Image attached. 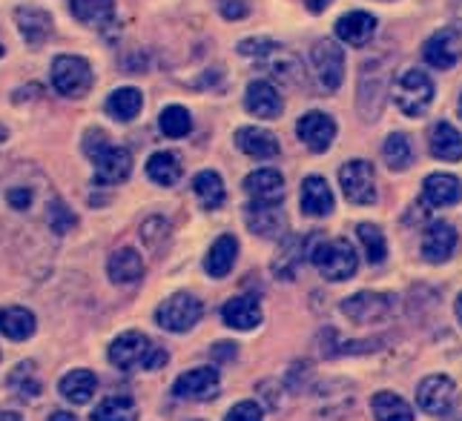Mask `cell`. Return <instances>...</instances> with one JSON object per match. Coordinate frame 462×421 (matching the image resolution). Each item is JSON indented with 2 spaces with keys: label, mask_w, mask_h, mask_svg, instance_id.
I'll return each mask as SVG.
<instances>
[{
  "label": "cell",
  "mask_w": 462,
  "mask_h": 421,
  "mask_svg": "<svg viewBox=\"0 0 462 421\" xmlns=\"http://www.w3.org/2000/svg\"><path fill=\"white\" fill-rule=\"evenodd\" d=\"M322 233H313V241H308V258L313 267L325 275L328 281H347L356 275L359 258L347 238H319Z\"/></svg>",
  "instance_id": "6da1fadb"
},
{
  "label": "cell",
  "mask_w": 462,
  "mask_h": 421,
  "mask_svg": "<svg viewBox=\"0 0 462 421\" xmlns=\"http://www.w3.org/2000/svg\"><path fill=\"white\" fill-rule=\"evenodd\" d=\"M109 364L130 372V370H162L167 364V350L152 344L144 333L130 330L121 333L113 344H109Z\"/></svg>",
  "instance_id": "7a4b0ae2"
},
{
  "label": "cell",
  "mask_w": 462,
  "mask_h": 421,
  "mask_svg": "<svg viewBox=\"0 0 462 421\" xmlns=\"http://www.w3.org/2000/svg\"><path fill=\"white\" fill-rule=\"evenodd\" d=\"M391 95H393V104L400 106L402 115L420 118L428 112V106L434 104L437 87L422 69H405V72H400L393 78Z\"/></svg>",
  "instance_id": "3957f363"
},
{
  "label": "cell",
  "mask_w": 462,
  "mask_h": 421,
  "mask_svg": "<svg viewBox=\"0 0 462 421\" xmlns=\"http://www.w3.org/2000/svg\"><path fill=\"white\" fill-rule=\"evenodd\" d=\"M52 87L63 98H84L92 89L89 60L78 55H58L52 60Z\"/></svg>",
  "instance_id": "277c9868"
},
{
  "label": "cell",
  "mask_w": 462,
  "mask_h": 421,
  "mask_svg": "<svg viewBox=\"0 0 462 421\" xmlns=\"http://www.w3.org/2000/svg\"><path fill=\"white\" fill-rule=\"evenodd\" d=\"M201 316H204V307L196 296L175 293L158 307L155 321H158V327L167 333H189L201 321Z\"/></svg>",
  "instance_id": "5b68a950"
},
{
  "label": "cell",
  "mask_w": 462,
  "mask_h": 421,
  "mask_svg": "<svg viewBox=\"0 0 462 421\" xmlns=\"http://www.w3.org/2000/svg\"><path fill=\"white\" fill-rule=\"evenodd\" d=\"M339 187L345 192V198L356 206H368L376 201V172L371 160H347L339 169Z\"/></svg>",
  "instance_id": "8992f818"
},
{
  "label": "cell",
  "mask_w": 462,
  "mask_h": 421,
  "mask_svg": "<svg viewBox=\"0 0 462 421\" xmlns=\"http://www.w3.org/2000/svg\"><path fill=\"white\" fill-rule=\"evenodd\" d=\"M310 67L319 80V87L325 92H337L345 80V52L337 41H319L310 50Z\"/></svg>",
  "instance_id": "52a82bcc"
},
{
  "label": "cell",
  "mask_w": 462,
  "mask_h": 421,
  "mask_svg": "<svg viewBox=\"0 0 462 421\" xmlns=\"http://www.w3.org/2000/svg\"><path fill=\"white\" fill-rule=\"evenodd\" d=\"M89 160L95 164V184H101V187L124 184L126 178H130V172H133V155H130V150L116 147L113 141H109L106 147H101Z\"/></svg>",
  "instance_id": "ba28073f"
},
{
  "label": "cell",
  "mask_w": 462,
  "mask_h": 421,
  "mask_svg": "<svg viewBox=\"0 0 462 421\" xmlns=\"http://www.w3.org/2000/svg\"><path fill=\"white\" fill-rule=\"evenodd\" d=\"M218 387H221V376L216 367H196L175 379L172 396L189 398V401H210L218 396Z\"/></svg>",
  "instance_id": "9c48e42d"
},
{
  "label": "cell",
  "mask_w": 462,
  "mask_h": 421,
  "mask_svg": "<svg viewBox=\"0 0 462 421\" xmlns=\"http://www.w3.org/2000/svg\"><path fill=\"white\" fill-rule=\"evenodd\" d=\"M245 221H247L253 235H262V238H284L288 235V215H284L282 204L250 201L245 206Z\"/></svg>",
  "instance_id": "30bf717a"
},
{
  "label": "cell",
  "mask_w": 462,
  "mask_h": 421,
  "mask_svg": "<svg viewBox=\"0 0 462 421\" xmlns=\"http://www.w3.org/2000/svg\"><path fill=\"white\" fill-rule=\"evenodd\" d=\"M457 401V384L448 376H428L417 387V404L428 416H445Z\"/></svg>",
  "instance_id": "8fae6325"
},
{
  "label": "cell",
  "mask_w": 462,
  "mask_h": 421,
  "mask_svg": "<svg viewBox=\"0 0 462 421\" xmlns=\"http://www.w3.org/2000/svg\"><path fill=\"white\" fill-rule=\"evenodd\" d=\"M342 313L356 324H376L393 313V296L385 293H356L342 301Z\"/></svg>",
  "instance_id": "7c38bea8"
},
{
  "label": "cell",
  "mask_w": 462,
  "mask_h": 421,
  "mask_svg": "<svg viewBox=\"0 0 462 421\" xmlns=\"http://www.w3.org/2000/svg\"><path fill=\"white\" fill-rule=\"evenodd\" d=\"M296 135L310 152H328V147L337 138V121L328 112H308L296 124Z\"/></svg>",
  "instance_id": "4fadbf2b"
},
{
  "label": "cell",
  "mask_w": 462,
  "mask_h": 421,
  "mask_svg": "<svg viewBox=\"0 0 462 421\" xmlns=\"http://www.w3.org/2000/svg\"><path fill=\"white\" fill-rule=\"evenodd\" d=\"M422 58L434 69H451L462 58V41L454 29H439L422 46Z\"/></svg>",
  "instance_id": "5bb4252c"
},
{
  "label": "cell",
  "mask_w": 462,
  "mask_h": 421,
  "mask_svg": "<svg viewBox=\"0 0 462 421\" xmlns=\"http://www.w3.org/2000/svg\"><path fill=\"white\" fill-rule=\"evenodd\" d=\"M457 241H459V235L448 221H434L422 238V258L431 264H445L454 255Z\"/></svg>",
  "instance_id": "9a60e30c"
},
{
  "label": "cell",
  "mask_w": 462,
  "mask_h": 421,
  "mask_svg": "<svg viewBox=\"0 0 462 421\" xmlns=\"http://www.w3.org/2000/svg\"><path fill=\"white\" fill-rule=\"evenodd\" d=\"M245 106H247L250 115L273 121V118L282 115L284 101H282L279 89L270 84V80H253V84L247 87V92H245Z\"/></svg>",
  "instance_id": "2e32d148"
},
{
  "label": "cell",
  "mask_w": 462,
  "mask_h": 421,
  "mask_svg": "<svg viewBox=\"0 0 462 421\" xmlns=\"http://www.w3.org/2000/svg\"><path fill=\"white\" fill-rule=\"evenodd\" d=\"M299 204H301V213L305 215H313V218H325L333 213V206H337V198H333V189L328 187V181L322 175H310L301 181V196H299Z\"/></svg>",
  "instance_id": "e0dca14e"
},
{
  "label": "cell",
  "mask_w": 462,
  "mask_h": 421,
  "mask_svg": "<svg viewBox=\"0 0 462 421\" xmlns=\"http://www.w3.org/2000/svg\"><path fill=\"white\" fill-rule=\"evenodd\" d=\"M14 23L21 29V38L29 43V46H41L52 38V14L41 9V6H21L14 12Z\"/></svg>",
  "instance_id": "ac0fdd59"
},
{
  "label": "cell",
  "mask_w": 462,
  "mask_h": 421,
  "mask_svg": "<svg viewBox=\"0 0 462 421\" xmlns=\"http://www.w3.org/2000/svg\"><path fill=\"white\" fill-rule=\"evenodd\" d=\"M462 198V181L457 175L448 172H434L422 181V204L439 209V206H451Z\"/></svg>",
  "instance_id": "d6986e66"
},
{
  "label": "cell",
  "mask_w": 462,
  "mask_h": 421,
  "mask_svg": "<svg viewBox=\"0 0 462 421\" xmlns=\"http://www.w3.org/2000/svg\"><path fill=\"white\" fill-rule=\"evenodd\" d=\"M245 192L253 201H264V204H282L284 198V178L279 169H256L245 178Z\"/></svg>",
  "instance_id": "ffe728a7"
},
{
  "label": "cell",
  "mask_w": 462,
  "mask_h": 421,
  "mask_svg": "<svg viewBox=\"0 0 462 421\" xmlns=\"http://www.w3.org/2000/svg\"><path fill=\"white\" fill-rule=\"evenodd\" d=\"M221 318H225V324L233 330L250 333L262 324V307L253 296H236L221 307Z\"/></svg>",
  "instance_id": "44dd1931"
},
{
  "label": "cell",
  "mask_w": 462,
  "mask_h": 421,
  "mask_svg": "<svg viewBox=\"0 0 462 421\" xmlns=\"http://www.w3.org/2000/svg\"><path fill=\"white\" fill-rule=\"evenodd\" d=\"M236 147L250 158H276L279 155V138L262 126H242L236 129Z\"/></svg>",
  "instance_id": "7402d4cb"
},
{
  "label": "cell",
  "mask_w": 462,
  "mask_h": 421,
  "mask_svg": "<svg viewBox=\"0 0 462 421\" xmlns=\"http://www.w3.org/2000/svg\"><path fill=\"white\" fill-rule=\"evenodd\" d=\"M376 35V18L371 12H347L337 21V38L347 46H365Z\"/></svg>",
  "instance_id": "603a6c76"
},
{
  "label": "cell",
  "mask_w": 462,
  "mask_h": 421,
  "mask_svg": "<svg viewBox=\"0 0 462 421\" xmlns=\"http://www.w3.org/2000/svg\"><path fill=\"white\" fill-rule=\"evenodd\" d=\"M236 258H238L236 235H218L213 241V247L207 250L204 270H207V275H213V279H225V275H230V270L236 267Z\"/></svg>",
  "instance_id": "cb8c5ba5"
},
{
  "label": "cell",
  "mask_w": 462,
  "mask_h": 421,
  "mask_svg": "<svg viewBox=\"0 0 462 421\" xmlns=\"http://www.w3.org/2000/svg\"><path fill=\"white\" fill-rule=\"evenodd\" d=\"M106 275L113 284H135L141 281V275H144V261H141V255L130 247L116 250L106 261Z\"/></svg>",
  "instance_id": "d4e9b609"
},
{
  "label": "cell",
  "mask_w": 462,
  "mask_h": 421,
  "mask_svg": "<svg viewBox=\"0 0 462 421\" xmlns=\"http://www.w3.org/2000/svg\"><path fill=\"white\" fill-rule=\"evenodd\" d=\"M431 155L439 158V160H462V133L448 124V121H437L434 129H431Z\"/></svg>",
  "instance_id": "484cf974"
},
{
  "label": "cell",
  "mask_w": 462,
  "mask_h": 421,
  "mask_svg": "<svg viewBox=\"0 0 462 421\" xmlns=\"http://www.w3.org/2000/svg\"><path fill=\"white\" fill-rule=\"evenodd\" d=\"M58 390L72 404H87L95 396V390H98V379H95L92 370H69L67 376L60 379Z\"/></svg>",
  "instance_id": "4316f807"
},
{
  "label": "cell",
  "mask_w": 462,
  "mask_h": 421,
  "mask_svg": "<svg viewBox=\"0 0 462 421\" xmlns=\"http://www.w3.org/2000/svg\"><path fill=\"white\" fill-rule=\"evenodd\" d=\"M69 9L84 26L104 29L116 14V0H69Z\"/></svg>",
  "instance_id": "83f0119b"
},
{
  "label": "cell",
  "mask_w": 462,
  "mask_h": 421,
  "mask_svg": "<svg viewBox=\"0 0 462 421\" xmlns=\"http://www.w3.org/2000/svg\"><path fill=\"white\" fill-rule=\"evenodd\" d=\"M193 196L199 198L201 209H218L221 204H225L227 192H225V181H221V175L213 172V169H204L193 178Z\"/></svg>",
  "instance_id": "f1b7e54d"
},
{
  "label": "cell",
  "mask_w": 462,
  "mask_h": 421,
  "mask_svg": "<svg viewBox=\"0 0 462 421\" xmlns=\"http://www.w3.org/2000/svg\"><path fill=\"white\" fill-rule=\"evenodd\" d=\"M35 316L26 307H6L0 310V333L12 342H26L29 335H35Z\"/></svg>",
  "instance_id": "f546056e"
},
{
  "label": "cell",
  "mask_w": 462,
  "mask_h": 421,
  "mask_svg": "<svg viewBox=\"0 0 462 421\" xmlns=\"http://www.w3.org/2000/svg\"><path fill=\"white\" fill-rule=\"evenodd\" d=\"M181 158L175 155V152H155L150 155L147 160V178L150 181H155L158 187H172V184H179L181 181Z\"/></svg>",
  "instance_id": "4dcf8cb0"
},
{
  "label": "cell",
  "mask_w": 462,
  "mask_h": 421,
  "mask_svg": "<svg viewBox=\"0 0 462 421\" xmlns=\"http://www.w3.org/2000/svg\"><path fill=\"white\" fill-rule=\"evenodd\" d=\"M92 421H138V404L133 396H106L98 407L92 410Z\"/></svg>",
  "instance_id": "1f68e13d"
},
{
  "label": "cell",
  "mask_w": 462,
  "mask_h": 421,
  "mask_svg": "<svg viewBox=\"0 0 462 421\" xmlns=\"http://www.w3.org/2000/svg\"><path fill=\"white\" fill-rule=\"evenodd\" d=\"M371 410L376 421H413V407L391 390H382L371 398Z\"/></svg>",
  "instance_id": "d6a6232c"
},
{
  "label": "cell",
  "mask_w": 462,
  "mask_h": 421,
  "mask_svg": "<svg viewBox=\"0 0 462 421\" xmlns=\"http://www.w3.org/2000/svg\"><path fill=\"white\" fill-rule=\"evenodd\" d=\"M141 106H144V95H141L135 87H121L106 98V112L116 121H124V124L138 118Z\"/></svg>",
  "instance_id": "836d02e7"
},
{
  "label": "cell",
  "mask_w": 462,
  "mask_h": 421,
  "mask_svg": "<svg viewBox=\"0 0 462 421\" xmlns=\"http://www.w3.org/2000/svg\"><path fill=\"white\" fill-rule=\"evenodd\" d=\"M264 69L273 75L276 80H282V84H291V87L301 84V75H305L299 58H293L291 52H282V46H279L276 52H270L264 58Z\"/></svg>",
  "instance_id": "e575fe53"
},
{
  "label": "cell",
  "mask_w": 462,
  "mask_h": 421,
  "mask_svg": "<svg viewBox=\"0 0 462 421\" xmlns=\"http://www.w3.org/2000/svg\"><path fill=\"white\" fill-rule=\"evenodd\" d=\"M382 158H385V164L393 169V172H402L411 167L413 160V147H411V138L402 135V133H393L385 138L382 143Z\"/></svg>",
  "instance_id": "d590c367"
},
{
  "label": "cell",
  "mask_w": 462,
  "mask_h": 421,
  "mask_svg": "<svg viewBox=\"0 0 462 421\" xmlns=\"http://www.w3.org/2000/svg\"><path fill=\"white\" fill-rule=\"evenodd\" d=\"M356 235H359V244L365 250V258L371 264H382L388 258V241L382 235V230L376 224H359L356 226Z\"/></svg>",
  "instance_id": "8d00e7d4"
},
{
  "label": "cell",
  "mask_w": 462,
  "mask_h": 421,
  "mask_svg": "<svg viewBox=\"0 0 462 421\" xmlns=\"http://www.w3.org/2000/svg\"><path fill=\"white\" fill-rule=\"evenodd\" d=\"M158 126H162V133L167 138H184L189 135V129H193V115L179 106V104H172L162 112V118H158Z\"/></svg>",
  "instance_id": "74e56055"
},
{
  "label": "cell",
  "mask_w": 462,
  "mask_h": 421,
  "mask_svg": "<svg viewBox=\"0 0 462 421\" xmlns=\"http://www.w3.org/2000/svg\"><path fill=\"white\" fill-rule=\"evenodd\" d=\"M35 364L32 362H23L21 367H14V372L9 376V387L14 393H18L21 398H26V401H32V398H38L41 396V381L35 379Z\"/></svg>",
  "instance_id": "f35d334b"
},
{
  "label": "cell",
  "mask_w": 462,
  "mask_h": 421,
  "mask_svg": "<svg viewBox=\"0 0 462 421\" xmlns=\"http://www.w3.org/2000/svg\"><path fill=\"white\" fill-rule=\"evenodd\" d=\"M75 224H78V215L60 198H55L50 204V226H52V233L63 235V233H69Z\"/></svg>",
  "instance_id": "ab89813d"
},
{
  "label": "cell",
  "mask_w": 462,
  "mask_h": 421,
  "mask_svg": "<svg viewBox=\"0 0 462 421\" xmlns=\"http://www.w3.org/2000/svg\"><path fill=\"white\" fill-rule=\"evenodd\" d=\"M170 238V224L164 218H150L141 226V241L150 247V250H158Z\"/></svg>",
  "instance_id": "60d3db41"
},
{
  "label": "cell",
  "mask_w": 462,
  "mask_h": 421,
  "mask_svg": "<svg viewBox=\"0 0 462 421\" xmlns=\"http://www.w3.org/2000/svg\"><path fill=\"white\" fill-rule=\"evenodd\" d=\"M262 418L264 416H262V407L256 401H238L225 416V421H262Z\"/></svg>",
  "instance_id": "b9f144b4"
},
{
  "label": "cell",
  "mask_w": 462,
  "mask_h": 421,
  "mask_svg": "<svg viewBox=\"0 0 462 421\" xmlns=\"http://www.w3.org/2000/svg\"><path fill=\"white\" fill-rule=\"evenodd\" d=\"M279 43L276 41H264V38H253V41H242L238 43V52L242 55H259V58H267L270 52H276Z\"/></svg>",
  "instance_id": "7bdbcfd3"
},
{
  "label": "cell",
  "mask_w": 462,
  "mask_h": 421,
  "mask_svg": "<svg viewBox=\"0 0 462 421\" xmlns=\"http://www.w3.org/2000/svg\"><path fill=\"white\" fill-rule=\"evenodd\" d=\"M218 12L225 14L227 21H242L247 18L250 6H247V0H218Z\"/></svg>",
  "instance_id": "ee69618b"
},
{
  "label": "cell",
  "mask_w": 462,
  "mask_h": 421,
  "mask_svg": "<svg viewBox=\"0 0 462 421\" xmlns=\"http://www.w3.org/2000/svg\"><path fill=\"white\" fill-rule=\"evenodd\" d=\"M106 143H109V135L104 133V129H89V133L84 135V152L92 158L101 147H106Z\"/></svg>",
  "instance_id": "f6af8a7d"
},
{
  "label": "cell",
  "mask_w": 462,
  "mask_h": 421,
  "mask_svg": "<svg viewBox=\"0 0 462 421\" xmlns=\"http://www.w3.org/2000/svg\"><path fill=\"white\" fill-rule=\"evenodd\" d=\"M6 201L14 206V209H29V204H32V192L29 189H23V187H14V189H6Z\"/></svg>",
  "instance_id": "bcb514c9"
},
{
  "label": "cell",
  "mask_w": 462,
  "mask_h": 421,
  "mask_svg": "<svg viewBox=\"0 0 462 421\" xmlns=\"http://www.w3.org/2000/svg\"><path fill=\"white\" fill-rule=\"evenodd\" d=\"M213 359L216 362H230V359H236V344H230V342L216 344L213 347Z\"/></svg>",
  "instance_id": "7dc6e473"
},
{
  "label": "cell",
  "mask_w": 462,
  "mask_h": 421,
  "mask_svg": "<svg viewBox=\"0 0 462 421\" xmlns=\"http://www.w3.org/2000/svg\"><path fill=\"white\" fill-rule=\"evenodd\" d=\"M305 6H308V12H313V14H322V12L330 6V0H305Z\"/></svg>",
  "instance_id": "c3c4849f"
},
{
  "label": "cell",
  "mask_w": 462,
  "mask_h": 421,
  "mask_svg": "<svg viewBox=\"0 0 462 421\" xmlns=\"http://www.w3.org/2000/svg\"><path fill=\"white\" fill-rule=\"evenodd\" d=\"M50 421H78L72 413H67V410H55L52 416H50Z\"/></svg>",
  "instance_id": "681fc988"
},
{
  "label": "cell",
  "mask_w": 462,
  "mask_h": 421,
  "mask_svg": "<svg viewBox=\"0 0 462 421\" xmlns=\"http://www.w3.org/2000/svg\"><path fill=\"white\" fill-rule=\"evenodd\" d=\"M0 421H23L18 413H9V410H4V413H0Z\"/></svg>",
  "instance_id": "f907efd6"
},
{
  "label": "cell",
  "mask_w": 462,
  "mask_h": 421,
  "mask_svg": "<svg viewBox=\"0 0 462 421\" xmlns=\"http://www.w3.org/2000/svg\"><path fill=\"white\" fill-rule=\"evenodd\" d=\"M454 310H457V318H459V324H462V293L457 296V304H454Z\"/></svg>",
  "instance_id": "816d5d0a"
},
{
  "label": "cell",
  "mask_w": 462,
  "mask_h": 421,
  "mask_svg": "<svg viewBox=\"0 0 462 421\" xmlns=\"http://www.w3.org/2000/svg\"><path fill=\"white\" fill-rule=\"evenodd\" d=\"M6 138H9V129H6L4 124H0V147H4V143H6Z\"/></svg>",
  "instance_id": "f5cc1de1"
},
{
  "label": "cell",
  "mask_w": 462,
  "mask_h": 421,
  "mask_svg": "<svg viewBox=\"0 0 462 421\" xmlns=\"http://www.w3.org/2000/svg\"><path fill=\"white\" fill-rule=\"evenodd\" d=\"M457 112H459V118H462V95H459V106H457Z\"/></svg>",
  "instance_id": "db71d44e"
},
{
  "label": "cell",
  "mask_w": 462,
  "mask_h": 421,
  "mask_svg": "<svg viewBox=\"0 0 462 421\" xmlns=\"http://www.w3.org/2000/svg\"><path fill=\"white\" fill-rule=\"evenodd\" d=\"M0 58H4V43H0Z\"/></svg>",
  "instance_id": "11a10c76"
}]
</instances>
